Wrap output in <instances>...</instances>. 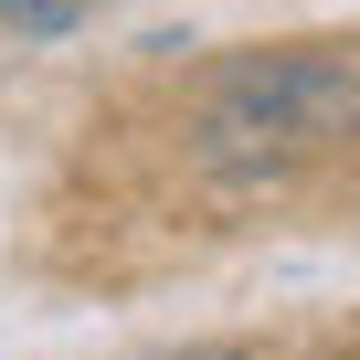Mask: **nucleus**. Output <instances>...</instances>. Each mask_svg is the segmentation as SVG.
<instances>
[{
	"label": "nucleus",
	"mask_w": 360,
	"mask_h": 360,
	"mask_svg": "<svg viewBox=\"0 0 360 360\" xmlns=\"http://www.w3.org/2000/svg\"><path fill=\"white\" fill-rule=\"evenodd\" d=\"M360 138V43H265L223 53L191 85V159L212 169H286Z\"/></svg>",
	"instance_id": "f257e3e1"
},
{
	"label": "nucleus",
	"mask_w": 360,
	"mask_h": 360,
	"mask_svg": "<svg viewBox=\"0 0 360 360\" xmlns=\"http://www.w3.org/2000/svg\"><path fill=\"white\" fill-rule=\"evenodd\" d=\"M96 0H0V43H64Z\"/></svg>",
	"instance_id": "f03ea898"
},
{
	"label": "nucleus",
	"mask_w": 360,
	"mask_h": 360,
	"mask_svg": "<svg viewBox=\"0 0 360 360\" xmlns=\"http://www.w3.org/2000/svg\"><path fill=\"white\" fill-rule=\"evenodd\" d=\"M148 360H255V349H148Z\"/></svg>",
	"instance_id": "7ed1b4c3"
}]
</instances>
